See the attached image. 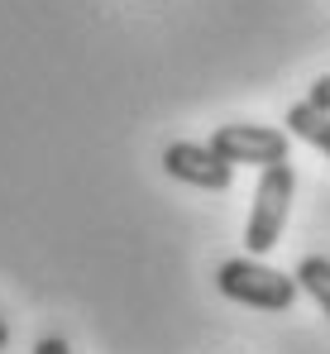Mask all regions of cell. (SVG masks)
<instances>
[{
  "label": "cell",
  "instance_id": "cell-1",
  "mask_svg": "<svg viewBox=\"0 0 330 354\" xmlns=\"http://www.w3.org/2000/svg\"><path fill=\"white\" fill-rule=\"evenodd\" d=\"M292 192H297V173L292 163H268L259 168V187H254V211H249V225H244V249L259 259L277 249L282 225H287V211H292Z\"/></svg>",
  "mask_w": 330,
  "mask_h": 354
},
{
  "label": "cell",
  "instance_id": "cell-2",
  "mask_svg": "<svg viewBox=\"0 0 330 354\" xmlns=\"http://www.w3.org/2000/svg\"><path fill=\"white\" fill-rule=\"evenodd\" d=\"M216 288L220 297L254 306V311H292V301H297V278L277 273L259 259H225L216 268Z\"/></svg>",
  "mask_w": 330,
  "mask_h": 354
},
{
  "label": "cell",
  "instance_id": "cell-3",
  "mask_svg": "<svg viewBox=\"0 0 330 354\" xmlns=\"http://www.w3.org/2000/svg\"><path fill=\"white\" fill-rule=\"evenodd\" d=\"M225 163H244V168H268V163H282L292 153V134L287 129H273V124H220L216 134L206 139Z\"/></svg>",
  "mask_w": 330,
  "mask_h": 354
},
{
  "label": "cell",
  "instance_id": "cell-4",
  "mask_svg": "<svg viewBox=\"0 0 330 354\" xmlns=\"http://www.w3.org/2000/svg\"><path fill=\"white\" fill-rule=\"evenodd\" d=\"M163 173L196 187V192H225L230 177H235V163H225L211 144H192V139H177L163 149Z\"/></svg>",
  "mask_w": 330,
  "mask_h": 354
},
{
  "label": "cell",
  "instance_id": "cell-5",
  "mask_svg": "<svg viewBox=\"0 0 330 354\" xmlns=\"http://www.w3.org/2000/svg\"><path fill=\"white\" fill-rule=\"evenodd\" d=\"M287 134L306 139L311 149H321L330 158V111H316L311 101H297V106L287 111Z\"/></svg>",
  "mask_w": 330,
  "mask_h": 354
},
{
  "label": "cell",
  "instance_id": "cell-6",
  "mask_svg": "<svg viewBox=\"0 0 330 354\" xmlns=\"http://www.w3.org/2000/svg\"><path fill=\"white\" fill-rule=\"evenodd\" d=\"M292 278H297V288H306V292H311V301H316V306L330 316V259H321V254L302 259Z\"/></svg>",
  "mask_w": 330,
  "mask_h": 354
},
{
  "label": "cell",
  "instance_id": "cell-7",
  "mask_svg": "<svg viewBox=\"0 0 330 354\" xmlns=\"http://www.w3.org/2000/svg\"><path fill=\"white\" fill-rule=\"evenodd\" d=\"M306 101H311L316 111H330V77H316V82H311V91H306Z\"/></svg>",
  "mask_w": 330,
  "mask_h": 354
},
{
  "label": "cell",
  "instance_id": "cell-8",
  "mask_svg": "<svg viewBox=\"0 0 330 354\" xmlns=\"http://www.w3.org/2000/svg\"><path fill=\"white\" fill-rule=\"evenodd\" d=\"M34 354H72V345L62 335H44V340H34Z\"/></svg>",
  "mask_w": 330,
  "mask_h": 354
},
{
  "label": "cell",
  "instance_id": "cell-9",
  "mask_svg": "<svg viewBox=\"0 0 330 354\" xmlns=\"http://www.w3.org/2000/svg\"><path fill=\"white\" fill-rule=\"evenodd\" d=\"M10 345V326H5V316H0V350Z\"/></svg>",
  "mask_w": 330,
  "mask_h": 354
}]
</instances>
